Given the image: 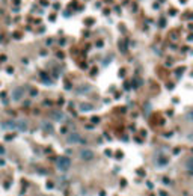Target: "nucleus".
<instances>
[{"label":"nucleus","instance_id":"nucleus-10","mask_svg":"<svg viewBox=\"0 0 193 196\" xmlns=\"http://www.w3.org/2000/svg\"><path fill=\"white\" fill-rule=\"evenodd\" d=\"M184 166L189 169V171H193V155L189 157V158H187V160L184 161Z\"/></svg>","mask_w":193,"mask_h":196},{"label":"nucleus","instance_id":"nucleus-2","mask_svg":"<svg viewBox=\"0 0 193 196\" xmlns=\"http://www.w3.org/2000/svg\"><path fill=\"white\" fill-rule=\"evenodd\" d=\"M11 97H12L14 101H21L24 97V88L23 86H17L12 89V94H11Z\"/></svg>","mask_w":193,"mask_h":196},{"label":"nucleus","instance_id":"nucleus-13","mask_svg":"<svg viewBox=\"0 0 193 196\" xmlns=\"http://www.w3.org/2000/svg\"><path fill=\"white\" fill-rule=\"evenodd\" d=\"M36 94H38V91H36V89H32V97H35Z\"/></svg>","mask_w":193,"mask_h":196},{"label":"nucleus","instance_id":"nucleus-9","mask_svg":"<svg viewBox=\"0 0 193 196\" xmlns=\"http://www.w3.org/2000/svg\"><path fill=\"white\" fill-rule=\"evenodd\" d=\"M80 110L82 112H91V110H94V106L89 103H82L80 104Z\"/></svg>","mask_w":193,"mask_h":196},{"label":"nucleus","instance_id":"nucleus-12","mask_svg":"<svg viewBox=\"0 0 193 196\" xmlns=\"http://www.w3.org/2000/svg\"><path fill=\"white\" fill-rule=\"evenodd\" d=\"M187 119H189V121H193V110H190V112L187 113Z\"/></svg>","mask_w":193,"mask_h":196},{"label":"nucleus","instance_id":"nucleus-4","mask_svg":"<svg viewBox=\"0 0 193 196\" xmlns=\"http://www.w3.org/2000/svg\"><path fill=\"white\" fill-rule=\"evenodd\" d=\"M27 127H29V124H27V121L26 119H17L15 121V130L21 131V133L27 131Z\"/></svg>","mask_w":193,"mask_h":196},{"label":"nucleus","instance_id":"nucleus-1","mask_svg":"<svg viewBox=\"0 0 193 196\" xmlns=\"http://www.w3.org/2000/svg\"><path fill=\"white\" fill-rule=\"evenodd\" d=\"M56 167L59 169L61 172H67L69 167H71V160H69L68 157H59L57 161H56Z\"/></svg>","mask_w":193,"mask_h":196},{"label":"nucleus","instance_id":"nucleus-14","mask_svg":"<svg viewBox=\"0 0 193 196\" xmlns=\"http://www.w3.org/2000/svg\"><path fill=\"white\" fill-rule=\"evenodd\" d=\"M187 139H189V140H193V133H192V134H189V136H187Z\"/></svg>","mask_w":193,"mask_h":196},{"label":"nucleus","instance_id":"nucleus-3","mask_svg":"<svg viewBox=\"0 0 193 196\" xmlns=\"http://www.w3.org/2000/svg\"><path fill=\"white\" fill-rule=\"evenodd\" d=\"M80 140H82V137H80V134L76 133V131H73V133H69V134L67 136V144H69V145L79 144Z\"/></svg>","mask_w":193,"mask_h":196},{"label":"nucleus","instance_id":"nucleus-8","mask_svg":"<svg viewBox=\"0 0 193 196\" xmlns=\"http://www.w3.org/2000/svg\"><path fill=\"white\" fill-rule=\"evenodd\" d=\"M41 128L44 130V131H47V133H53V131H55V128H53V124L48 122V121H42Z\"/></svg>","mask_w":193,"mask_h":196},{"label":"nucleus","instance_id":"nucleus-5","mask_svg":"<svg viewBox=\"0 0 193 196\" xmlns=\"http://www.w3.org/2000/svg\"><path fill=\"white\" fill-rule=\"evenodd\" d=\"M79 155H80V158H82V160H92L95 154H94L92 149H82Z\"/></svg>","mask_w":193,"mask_h":196},{"label":"nucleus","instance_id":"nucleus-11","mask_svg":"<svg viewBox=\"0 0 193 196\" xmlns=\"http://www.w3.org/2000/svg\"><path fill=\"white\" fill-rule=\"evenodd\" d=\"M91 89V86H88V84H82L79 89H77V94H83V92H88Z\"/></svg>","mask_w":193,"mask_h":196},{"label":"nucleus","instance_id":"nucleus-7","mask_svg":"<svg viewBox=\"0 0 193 196\" xmlns=\"http://www.w3.org/2000/svg\"><path fill=\"white\" fill-rule=\"evenodd\" d=\"M0 127H2L3 130H15V121H3L2 124H0Z\"/></svg>","mask_w":193,"mask_h":196},{"label":"nucleus","instance_id":"nucleus-6","mask_svg":"<svg viewBox=\"0 0 193 196\" xmlns=\"http://www.w3.org/2000/svg\"><path fill=\"white\" fill-rule=\"evenodd\" d=\"M50 116L55 121H57V122H62V121H65V113H62V112H59V110H55V112H51Z\"/></svg>","mask_w":193,"mask_h":196}]
</instances>
